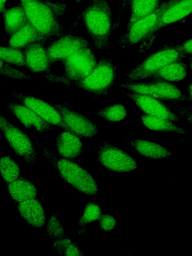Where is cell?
Segmentation results:
<instances>
[{"label": "cell", "mask_w": 192, "mask_h": 256, "mask_svg": "<svg viewBox=\"0 0 192 256\" xmlns=\"http://www.w3.org/2000/svg\"><path fill=\"white\" fill-rule=\"evenodd\" d=\"M28 22L48 40H54L66 33L60 20L66 4L50 0H20Z\"/></svg>", "instance_id": "obj_1"}, {"label": "cell", "mask_w": 192, "mask_h": 256, "mask_svg": "<svg viewBox=\"0 0 192 256\" xmlns=\"http://www.w3.org/2000/svg\"><path fill=\"white\" fill-rule=\"evenodd\" d=\"M82 16L94 47L98 50H104L109 45L114 28L112 11L108 0H89Z\"/></svg>", "instance_id": "obj_2"}, {"label": "cell", "mask_w": 192, "mask_h": 256, "mask_svg": "<svg viewBox=\"0 0 192 256\" xmlns=\"http://www.w3.org/2000/svg\"><path fill=\"white\" fill-rule=\"evenodd\" d=\"M32 138L66 182L85 194L96 196L98 194V185L90 172L67 158L56 156L52 151L47 150L35 138Z\"/></svg>", "instance_id": "obj_3"}, {"label": "cell", "mask_w": 192, "mask_h": 256, "mask_svg": "<svg viewBox=\"0 0 192 256\" xmlns=\"http://www.w3.org/2000/svg\"><path fill=\"white\" fill-rule=\"evenodd\" d=\"M98 61L91 44L82 47L62 62L64 72L61 76L45 74L43 78L51 82L71 86L86 76Z\"/></svg>", "instance_id": "obj_4"}, {"label": "cell", "mask_w": 192, "mask_h": 256, "mask_svg": "<svg viewBox=\"0 0 192 256\" xmlns=\"http://www.w3.org/2000/svg\"><path fill=\"white\" fill-rule=\"evenodd\" d=\"M116 68L108 56H101L90 73L72 86L88 92L95 96H108L115 84Z\"/></svg>", "instance_id": "obj_5"}, {"label": "cell", "mask_w": 192, "mask_h": 256, "mask_svg": "<svg viewBox=\"0 0 192 256\" xmlns=\"http://www.w3.org/2000/svg\"><path fill=\"white\" fill-rule=\"evenodd\" d=\"M119 88L147 95L158 100L184 102L190 101L188 96L178 88L168 82L148 78L140 80H127L115 83Z\"/></svg>", "instance_id": "obj_6"}, {"label": "cell", "mask_w": 192, "mask_h": 256, "mask_svg": "<svg viewBox=\"0 0 192 256\" xmlns=\"http://www.w3.org/2000/svg\"><path fill=\"white\" fill-rule=\"evenodd\" d=\"M184 58H186L176 45L164 44L128 71L126 74V77L128 80H140L148 78L162 66Z\"/></svg>", "instance_id": "obj_7"}, {"label": "cell", "mask_w": 192, "mask_h": 256, "mask_svg": "<svg viewBox=\"0 0 192 256\" xmlns=\"http://www.w3.org/2000/svg\"><path fill=\"white\" fill-rule=\"evenodd\" d=\"M0 132L16 153L30 164L38 160L32 138L0 112Z\"/></svg>", "instance_id": "obj_8"}, {"label": "cell", "mask_w": 192, "mask_h": 256, "mask_svg": "<svg viewBox=\"0 0 192 256\" xmlns=\"http://www.w3.org/2000/svg\"><path fill=\"white\" fill-rule=\"evenodd\" d=\"M98 160L106 169L118 172H130L138 167L136 160L130 154L108 142L100 144Z\"/></svg>", "instance_id": "obj_9"}, {"label": "cell", "mask_w": 192, "mask_h": 256, "mask_svg": "<svg viewBox=\"0 0 192 256\" xmlns=\"http://www.w3.org/2000/svg\"><path fill=\"white\" fill-rule=\"evenodd\" d=\"M11 94L20 103L31 108L39 116L54 126L72 132L63 120L59 112L52 103L16 90L12 91Z\"/></svg>", "instance_id": "obj_10"}, {"label": "cell", "mask_w": 192, "mask_h": 256, "mask_svg": "<svg viewBox=\"0 0 192 256\" xmlns=\"http://www.w3.org/2000/svg\"><path fill=\"white\" fill-rule=\"evenodd\" d=\"M165 2H162L155 11L134 22L123 36L116 41L120 46L125 47L140 42L150 35L164 9Z\"/></svg>", "instance_id": "obj_11"}, {"label": "cell", "mask_w": 192, "mask_h": 256, "mask_svg": "<svg viewBox=\"0 0 192 256\" xmlns=\"http://www.w3.org/2000/svg\"><path fill=\"white\" fill-rule=\"evenodd\" d=\"M52 104L59 112L72 133L82 138H92L98 133L99 130L95 123L82 114L72 110L66 102Z\"/></svg>", "instance_id": "obj_12"}, {"label": "cell", "mask_w": 192, "mask_h": 256, "mask_svg": "<svg viewBox=\"0 0 192 256\" xmlns=\"http://www.w3.org/2000/svg\"><path fill=\"white\" fill-rule=\"evenodd\" d=\"M90 44L88 40L82 36L66 33L52 40L46 50L52 64L56 62H62L82 47Z\"/></svg>", "instance_id": "obj_13"}, {"label": "cell", "mask_w": 192, "mask_h": 256, "mask_svg": "<svg viewBox=\"0 0 192 256\" xmlns=\"http://www.w3.org/2000/svg\"><path fill=\"white\" fill-rule=\"evenodd\" d=\"M118 92L134 101L137 106L145 114L164 118L172 122L182 120L180 117L156 98L147 95L122 90Z\"/></svg>", "instance_id": "obj_14"}, {"label": "cell", "mask_w": 192, "mask_h": 256, "mask_svg": "<svg viewBox=\"0 0 192 256\" xmlns=\"http://www.w3.org/2000/svg\"><path fill=\"white\" fill-rule=\"evenodd\" d=\"M49 239L52 242V250L59 255L83 256L78 246L72 242L64 234V228L56 215L50 217L47 228Z\"/></svg>", "instance_id": "obj_15"}, {"label": "cell", "mask_w": 192, "mask_h": 256, "mask_svg": "<svg viewBox=\"0 0 192 256\" xmlns=\"http://www.w3.org/2000/svg\"><path fill=\"white\" fill-rule=\"evenodd\" d=\"M192 0H170L165 2L164 9L150 34L190 14Z\"/></svg>", "instance_id": "obj_16"}, {"label": "cell", "mask_w": 192, "mask_h": 256, "mask_svg": "<svg viewBox=\"0 0 192 256\" xmlns=\"http://www.w3.org/2000/svg\"><path fill=\"white\" fill-rule=\"evenodd\" d=\"M6 108L26 128L38 132H48L54 126L39 116L33 110L20 103L10 102Z\"/></svg>", "instance_id": "obj_17"}, {"label": "cell", "mask_w": 192, "mask_h": 256, "mask_svg": "<svg viewBox=\"0 0 192 256\" xmlns=\"http://www.w3.org/2000/svg\"><path fill=\"white\" fill-rule=\"evenodd\" d=\"M44 42L32 44L24 48L26 68L34 73L48 74L52 64Z\"/></svg>", "instance_id": "obj_18"}, {"label": "cell", "mask_w": 192, "mask_h": 256, "mask_svg": "<svg viewBox=\"0 0 192 256\" xmlns=\"http://www.w3.org/2000/svg\"><path fill=\"white\" fill-rule=\"evenodd\" d=\"M56 144L58 153L67 159L76 158L82 151L80 138L68 130H64L57 136Z\"/></svg>", "instance_id": "obj_19"}, {"label": "cell", "mask_w": 192, "mask_h": 256, "mask_svg": "<svg viewBox=\"0 0 192 256\" xmlns=\"http://www.w3.org/2000/svg\"><path fill=\"white\" fill-rule=\"evenodd\" d=\"M127 142L136 152L146 158L158 159L170 158L172 156L168 149L154 142L133 138L128 140Z\"/></svg>", "instance_id": "obj_20"}, {"label": "cell", "mask_w": 192, "mask_h": 256, "mask_svg": "<svg viewBox=\"0 0 192 256\" xmlns=\"http://www.w3.org/2000/svg\"><path fill=\"white\" fill-rule=\"evenodd\" d=\"M18 208L22 216L30 224L41 227L46 220L44 208L35 198L18 202Z\"/></svg>", "instance_id": "obj_21"}, {"label": "cell", "mask_w": 192, "mask_h": 256, "mask_svg": "<svg viewBox=\"0 0 192 256\" xmlns=\"http://www.w3.org/2000/svg\"><path fill=\"white\" fill-rule=\"evenodd\" d=\"M48 40L40 34L28 22L10 36V46L22 49L36 42H44Z\"/></svg>", "instance_id": "obj_22"}, {"label": "cell", "mask_w": 192, "mask_h": 256, "mask_svg": "<svg viewBox=\"0 0 192 256\" xmlns=\"http://www.w3.org/2000/svg\"><path fill=\"white\" fill-rule=\"evenodd\" d=\"M188 66V64L182 60H176L162 66L153 73L149 78L168 82H179L187 76Z\"/></svg>", "instance_id": "obj_23"}, {"label": "cell", "mask_w": 192, "mask_h": 256, "mask_svg": "<svg viewBox=\"0 0 192 256\" xmlns=\"http://www.w3.org/2000/svg\"><path fill=\"white\" fill-rule=\"evenodd\" d=\"M2 12L4 30L10 36L13 35L28 22L25 11L20 3L4 10Z\"/></svg>", "instance_id": "obj_24"}, {"label": "cell", "mask_w": 192, "mask_h": 256, "mask_svg": "<svg viewBox=\"0 0 192 256\" xmlns=\"http://www.w3.org/2000/svg\"><path fill=\"white\" fill-rule=\"evenodd\" d=\"M8 188L10 196L16 202L36 198L37 196V190L34 185L22 178L20 177L10 182Z\"/></svg>", "instance_id": "obj_25"}, {"label": "cell", "mask_w": 192, "mask_h": 256, "mask_svg": "<svg viewBox=\"0 0 192 256\" xmlns=\"http://www.w3.org/2000/svg\"><path fill=\"white\" fill-rule=\"evenodd\" d=\"M162 2V0H130L131 12L126 30L136 20L155 11Z\"/></svg>", "instance_id": "obj_26"}, {"label": "cell", "mask_w": 192, "mask_h": 256, "mask_svg": "<svg viewBox=\"0 0 192 256\" xmlns=\"http://www.w3.org/2000/svg\"><path fill=\"white\" fill-rule=\"evenodd\" d=\"M140 119L146 128L152 130L174 132L179 134H185L187 132L185 129L164 118L142 114L140 116Z\"/></svg>", "instance_id": "obj_27"}, {"label": "cell", "mask_w": 192, "mask_h": 256, "mask_svg": "<svg viewBox=\"0 0 192 256\" xmlns=\"http://www.w3.org/2000/svg\"><path fill=\"white\" fill-rule=\"evenodd\" d=\"M0 172L6 182H10L20 177V170L17 163L9 156L0 158Z\"/></svg>", "instance_id": "obj_28"}, {"label": "cell", "mask_w": 192, "mask_h": 256, "mask_svg": "<svg viewBox=\"0 0 192 256\" xmlns=\"http://www.w3.org/2000/svg\"><path fill=\"white\" fill-rule=\"evenodd\" d=\"M0 59L14 66L26 68L24 52L22 49L0 46Z\"/></svg>", "instance_id": "obj_29"}, {"label": "cell", "mask_w": 192, "mask_h": 256, "mask_svg": "<svg viewBox=\"0 0 192 256\" xmlns=\"http://www.w3.org/2000/svg\"><path fill=\"white\" fill-rule=\"evenodd\" d=\"M96 114L108 121L119 122L126 117L127 111L124 105L114 104L100 108Z\"/></svg>", "instance_id": "obj_30"}, {"label": "cell", "mask_w": 192, "mask_h": 256, "mask_svg": "<svg viewBox=\"0 0 192 256\" xmlns=\"http://www.w3.org/2000/svg\"><path fill=\"white\" fill-rule=\"evenodd\" d=\"M101 212V209L98 205L92 202L88 204L78 222V224L81 226L78 234H84L86 232V226L88 224L98 220Z\"/></svg>", "instance_id": "obj_31"}, {"label": "cell", "mask_w": 192, "mask_h": 256, "mask_svg": "<svg viewBox=\"0 0 192 256\" xmlns=\"http://www.w3.org/2000/svg\"><path fill=\"white\" fill-rule=\"evenodd\" d=\"M0 76L14 80H32L38 77L28 75L0 59Z\"/></svg>", "instance_id": "obj_32"}, {"label": "cell", "mask_w": 192, "mask_h": 256, "mask_svg": "<svg viewBox=\"0 0 192 256\" xmlns=\"http://www.w3.org/2000/svg\"><path fill=\"white\" fill-rule=\"evenodd\" d=\"M98 220L101 228L106 232L114 229L116 224L115 218L108 214H101Z\"/></svg>", "instance_id": "obj_33"}, {"label": "cell", "mask_w": 192, "mask_h": 256, "mask_svg": "<svg viewBox=\"0 0 192 256\" xmlns=\"http://www.w3.org/2000/svg\"><path fill=\"white\" fill-rule=\"evenodd\" d=\"M192 40L190 38L182 43L176 45L180 52L186 57V58H190V61L192 51Z\"/></svg>", "instance_id": "obj_34"}, {"label": "cell", "mask_w": 192, "mask_h": 256, "mask_svg": "<svg viewBox=\"0 0 192 256\" xmlns=\"http://www.w3.org/2000/svg\"><path fill=\"white\" fill-rule=\"evenodd\" d=\"M128 0H120L116 20V21L114 22V28H116L118 27L122 16L126 8Z\"/></svg>", "instance_id": "obj_35"}, {"label": "cell", "mask_w": 192, "mask_h": 256, "mask_svg": "<svg viewBox=\"0 0 192 256\" xmlns=\"http://www.w3.org/2000/svg\"><path fill=\"white\" fill-rule=\"evenodd\" d=\"M6 0H0V12L4 10Z\"/></svg>", "instance_id": "obj_36"}, {"label": "cell", "mask_w": 192, "mask_h": 256, "mask_svg": "<svg viewBox=\"0 0 192 256\" xmlns=\"http://www.w3.org/2000/svg\"><path fill=\"white\" fill-rule=\"evenodd\" d=\"M188 97L190 102H192V83L190 82L188 88Z\"/></svg>", "instance_id": "obj_37"}, {"label": "cell", "mask_w": 192, "mask_h": 256, "mask_svg": "<svg viewBox=\"0 0 192 256\" xmlns=\"http://www.w3.org/2000/svg\"><path fill=\"white\" fill-rule=\"evenodd\" d=\"M74 0L75 2H80L82 1V0Z\"/></svg>", "instance_id": "obj_38"}, {"label": "cell", "mask_w": 192, "mask_h": 256, "mask_svg": "<svg viewBox=\"0 0 192 256\" xmlns=\"http://www.w3.org/2000/svg\"><path fill=\"white\" fill-rule=\"evenodd\" d=\"M130 0H128V2H129V1H130Z\"/></svg>", "instance_id": "obj_39"}, {"label": "cell", "mask_w": 192, "mask_h": 256, "mask_svg": "<svg viewBox=\"0 0 192 256\" xmlns=\"http://www.w3.org/2000/svg\"></svg>", "instance_id": "obj_40"}]
</instances>
